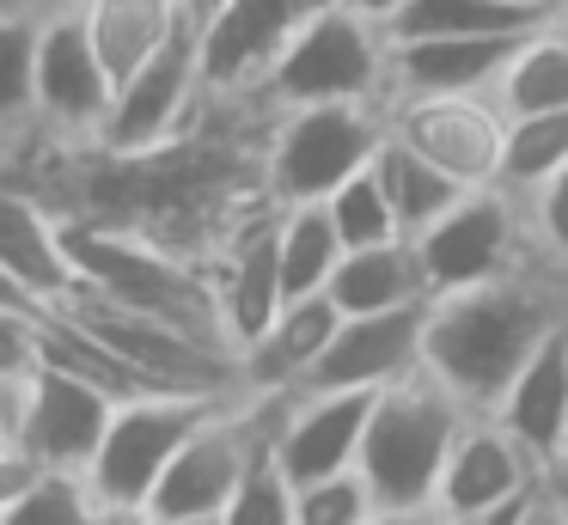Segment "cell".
I'll use <instances>...</instances> for the list:
<instances>
[{
  "label": "cell",
  "instance_id": "cell-33",
  "mask_svg": "<svg viewBox=\"0 0 568 525\" xmlns=\"http://www.w3.org/2000/svg\"><path fill=\"white\" fill-rule=\"evenodd\" d=\"M519 208H526L531 251H538L556 275H568V165L556 171V178H544L531 195H519Z\"/></svg>",
  "mask_w": 568,
  "mask_h": 525
},
{
  "label": "cell",
  "instance_id": "cell-26",
  "mask_svg": "<svg viewBox=\"0 0 568 525\" xmlns=\"http://www.w3.org/2000/svg\"><path fill=\"white\" fill-rule=\"evenodd\" d=\"M495 104H501L507 117H531V110H568V43L550 31V19L514 43L501 80H495Z\"/></svg>",
  "mask_w": 568,
  "mask_h": 525
},
{
  "label": "cell",
  "instance_id": "cell-8",
  "mask_svg": "<svg viewBox=\"0 0 568 525\" xmlns=\"http://www.w3.org/2000/svg\"><path fill=\"white\" fill-rule=\"evenodd\" d=\"M202 110H209V80H202L196 24H184L165 49H153L135 73L116 80L111 110H104L92 141L104 153H153V147L196 129Z\"/></svg>",
  "mask_w": 568,
  "mask_h": 525
},
{
  "label": "cell",
  "instance_id": "cell-27",
  "mask_svg": "<svg viewBox=\"0 0 568 525\" xmlns=\"http://www.w3.org/2000/svg\"><path fill=\"white\" fill-rule=\"evenodd\" d=\"M99 519L104 513L87 471H62V464H31L19 495L0 513V525H99Z\"/></svg>",
  "mask_w": 568,
  "mask_h": 525
},
{
  "label": "cell",
  "instance_id": "cell-29",
  "mask_svg": "<svg viewBox=\"0 0 568 525\" xmlns=\"http://www.w3.org/2000/svg\"><path fill=\"white\" fill-rule=\"evenodd\" d=\"M38 129V12L0 19V147Z\"/></svg>",
  "mask_w": 568,
  "mask_h": 525
},
{
  "label": "cell",
  "instance_id": "cell-32",
  "mask_svg": "<svg viewBox=\"0 0 568 525\" xmlns=\"http://www.w3.org/2000/svg\"><path fill=\"white\" fill-rule=\"evenodd\" d=\"M294 525H379V501H373L367 476L348 464V471L294 488Z\"/></svg>",
  "mask_w": 568,
  "mask_h": 525
},
{
  "label": "cell",
  "instance_id": "cell-34",
  "mask_svg": "<svg viewBox=\"0 0 568 525\" xmlns=\"http://www.w3.org/2000/svg\"><path fill=\"white\" fill-rule=\"evenodd\" d=\"M43 361V305H0V385H19Z\"/></svg>",
  "mask_w": 568,
  "mask_h": 525
},
{
  "label": "cell",
  "instance_id": "cell-10",
  "mask_svg": "<svg viewBox=\"0 0 568 525\" xmlns=\"http://www.w3.org/2000/svg\"><path fill=\"white\" fill-rule=\"evenodd\" d=\"M111 391L92 378L62 373V366L38 361L13 391V452L26 464H62V471H87L99 452V434L111 422Z\"/></svg>",
  "mask_w": 568,
  "mask_h": 525
},
{
  "label": "cell",
  "instance_id": "cell-42",
  "mask_svg": "<svg viewBox=\"0 0 568 525\" xmlns=\"http://www.w3.org/2000/svg\"><path fill=\"white\" fill-rule=\"evenodd\" d=\"M7 12H38V0H0V19H7Z\"/></svg>",
  "mask_w": 568,
  "mask_h": 525
},
{
  "label": "cell",
  "instance_id": "cell-43",
  "mask_svg": "<svg viewBox=\"0 0 568 525\" xmlns=\"http://www.w3.org/2000/svg\"><path fill=\"white\" fill-rule=\"evenodd\" d=\"M50 7H80V0H38V12H50Z\"/></svg>",
  "mask_w": 568,
  "mask_h": 525
},
{
  "label": "cell",
  "instance_id": "cell-13",
  "mask_svg": "<svg viewBox=\"0 0 568 525\" xmlns=\"http://www.w3.org/2000/svg\"><path fill=\"white\" fill-rule=\"evenodd\" d=\"M422 330H428V300L392 305V312H343L312 361L300 391H385L422 366Z\"/></svg>",
  "mask_w": 568,
  "mask_h": 525
},
{
  "label": "cell",
  "instance_id": "cell-38",
  "mask_svg": "<svg viewBox=\"0 0 568 525\" xmlns=\"http://www.w3.org/2000/svg\"><path fill=\"white\" fill-rule=\"evenodd\" d=\"M336 7H355V12H367V19H379V24H385L397 7H404V0H336Z\"/></svg>",
  "mask_w": 568,
  "mask_h": 525
},
{
  "label": "cell",
  "instance_id": "cell-17",
  "mask_svg": "<svg viewBox=\"0 0 568 525\" xmlns=\"http://www.w3.org/2000/svg\"><path fill=\"white\" fill-rule=\"evenodd\" d=\"M483 415H495L538 464L568 458V317L526 354V366L507 378L495 410Z\"/></svg>",
  "mask_w": 568,
  "mask_h": 525
},
{
  "label": "cell",
  "instance_id": "cell-7",
  "mask_svg": "<svg viewBox=\"0 0 568 525\" xmlns=\"http://www.w3.org/2000/svg\"><path fill=\"white\" fill-rule=\"evenodd\" d=\"M416 256H422V275H428V293L483 287L495 275H514V269L538 263L531 232H526V208L501 183L465 190L434 226H422Z\"/></svg>",
  "mask_w": 568,
  "mask_h": 525
},
{
  "label": "cell",
  "instance_id": "cell-25",
  "mask_svg": "<svg viewBox=\"0 0 568 525\" xmlns=\"http://www.w3.org/2000/svg\"><path fill=\"white\" fill-rule=\"evenodd\" d=\"M275 251H282V293L287 300H306L324 293L343 263V239L331 226V208L324 202H294L275 208Z\"/></svg>",
  "mask_w": 568,
  "mask_h": 525
},
{
  "label": "cell",
  "instance_id": "cell-40",
  "mask_svg": "<svg viewBox=\"0 0 568 525\" xmlns=\"http://www.w3.org/2000/svg\"><path fill=\"white\" fill-rule=\"evenodd\" d=\"M184 12H190V19H214V12H221V0H184Z\"/></svg>",
  "mask_w": 568,
  "mask_h": 525
},
{
  "label": "cell",
  "instance_id": "cell-12",
  "mask_svg": "<svg viewBox=\"0 0 568 525\" xmlns=\"http://www.w3.org/2000/svg\"><path fill=\"white\" fill-rule=\"evenodd\" d=\"M550 464H538L514 434H507L495 415H465L453 452H446V471L434 483V525H489L501 501H514L519 488L544 483Z\"/></svg>",
  "mask_w": 568,
  "mask_h": 525
},
{
  "label": "cell",
  "instance_id": "cell-36",
  "mask_svg": "<svg viewBox=\"0 0 568 525\" xmlns=\"http://www.w3.org/2000/svg\"><path fill=\"white\" fill-rule=\"evenodd\" d=\"M550 507H556V525H568V458L550 464Z\"/></svg>",
  "mask_w": 568,
  "mask_h": 525
},
{
  "label": "cell",
  "instance_id": "cell-16",
  "mask_svg": "<svg viewBox=\"0 0 568 525\" xmlns=\"http://www.w3.org/2000/svg\"><path fill=\"white\" fill-rule=\"evenodd\" d=\"M209 281L233 349H245L282 312V251H275V202H257L221 244L209 251Z\"/></svg>",
  "mask_w": 568,
  "mask_h": 525
},
{
  "label": "cell",
  "instance_id": "cell-20",
  "mask_svg": "<svg viewBox=\"0 0 568 525\" xmlns=\"http://www.w3.org/2000/svg\"><path fill=\"white\" fill-rule=\"evenodd\" d=\"M519 37H392L385 98L416 92H495Z\"/></svg>",
  "mask_w": 568,
  "mask_h": 525
},
{
  "label": "cell",
  "instance_id": "cell-44",
  "mask_svg": "<svg viewBox=\"0 0 568 525\" xmlns=\"http://www.w3.org/2000/svg\"><path fill=\"white\" fill-rule=\"evenodd\" d=\"M544 7H556V0H544Z\"/></svg>",
  "mask_w": 568,
  "mask_h": 525
},
{
  "label": "cell",
  "instance_id": "cell-21",
  "mask_svg": "<svg viewBox=\"0 0 568 525\" xmlns=\"http://www.w3.org/2000/svg\"><path fill=\"white\" fill-rule=\"evenodd\" d=\"M331 305L336 312H392V305L409 300H434L428 275H422L416 239H385V244H361V251H343L331 275Z\"/></svg>",
  "mask_w": 568,
  "mask_h": 525
},
{
  "label": "cell",
  "instance_id": "cell-18",
  "mask_svg": "<svg viewBox=\"0 0 568 525\" xmlns=\"http://www.w3.org/2000/svg\"><path fill=\"white\" fill-rule=\"evenodd\" d=\"M0 269L19 281L38 305H55L74 293V256H68V220L0 171Z\"/></svg>",
  "mask_w": 568,
  "mask_h": 525
},
{
  "label": "cell",
  "instance_id": "cell-19",
  "mask_svg": "<svg viewBox=\"0 0 568 525\" xmlns=\"http://www.w3.org/2000/svg\"><path fill=\"white\" fill-rule=\"evenodd\" d=\"M336 317L343 312L331 305V293L282 300V312L239 349V391H251V397H287V391H300L312 373V361H318L324 342H331Z\"/></svg>",
  "mask_w": 568,
  "mask_h": 525
},
{
  "label": "cell",
  "instance_id": "cell-9",
  "mask_svg": "<svg viewBox=\"0 0 568 525\" xmlns=\"http://www.w3.org/2000/svg\"><path fill=\"white\" fill-rule=\"evenodd\" d=\"M385 129L404 134L416 153H428L446 178L465 190L501 178V147H507V110L495 92H416V98H385Z\"/></svg>",
  "mask_w": 568,
  "mask_h": 525
},
{
  "label": "cell",
  "instance_id": "cell-2",
  "mask_svg": "<svg viewBox=\"0 0 568 525\" xmlns=\"http://www.w3.org/2000/svg\"><path fill=\"white\" fill-rule=\"evenodd\" d=\"M465 403L428 373H404L373 397L367 434H361L355 471L367 476L373 501H379V525H422L434 507V483L446 471L458 427H465Z\"/></svg>",
  "mask_w": 568,
  "mask_h": 525
},
{
  "label": "cell",
  "instance_id": "cell-41",
  "mask_svg": "<svg viewBox=\"0 0 568 525\" xmlns=\"http://www.w3.org/2000/svg\"><path fill=\"white\" fill-rule=\"evenodd\" d=\"M550 31L568 43V0H556V7H550Z\"/></svg>",
  "mask_w": 568,
  "mask_h": 525
},
{
  "label": "cell",
  "instance_id": "cell-15",
  "mask_svg": "<svg viewBox=\"0 0 568 525\" xmlns=\"http://www.w3.org/2000/svg\"><path fill=\"white\" fill-rule=\"evenodd\" d=\"M379 391H287L275 397L270 415V446L282 471L300 483H318L331 471H348L361 458V434Z\"/></svg>",
  "mask_w": 568,
  "mask_h": 525
},
{
  "label": "cell",
  "instance_id": "cell-23",
  "mask_svg": "<svg viewBox=\"0 0 568 525\" xmlns=\"http://www.w3.org/2000/svg\"><path fill=\"white\" fill-rule=\"evenodd\" d=\"M373 178H379V190H385V202H392L404 239H416L422 226H434V220L465 195V183L446 178L428 153H416V147H409L404 134H392V129L379 134V147H373Z\"/></svg>",
  "mask_w": 568,
  "mask_h": 525
},
{
  "label": "cell",
  "instance_id": "cell-24",
  "mask_svg": "<svg viewBox=\"0 0 568 525\" xmlns=\"http://www.w3.org/2000/svg\"><path fill=\"white\" fill-rule=\"evenodd\" d=\"M544 19V0H404L385 37H526Z\"/></svg>",
  "mask_w": 568,
  "mask_h": 525
},
{
  "label": "cell",
  "instance_id": "cell-31",
  "mask_svg": "<svg viewBox=\"0 0 568 525\" xmlns=\"http://www.w3.org/2000/svg\"><path fill=\"white\" fill-rule=\"evenodd\" d=\"M324 208H331V226H336V239H343V251L404 239V226H397V214H392V202H385L379 178H373V159L355 171V178L336 183V190L324 195Z\"/></svg>",
  "mask_w": 568,
  "mask_h": 525
},
{
  "label": "cell",
  "instance_id": "cell-22",
  "mask_svg": "<svg viewBox=\"0 0 568 525\" xmlns=\"http://www.w3.org/2000/svg\"><path fill=\"white\" fill-rule=\"evenodd\" d=\"M80 19H87L111 80L135 73L153 49H165L184 24H196L184 12V0H80Z\"/></svg>",
  "mask_w": 568,
  "mask_h": 525
},
{
  "label": "cell",
  "instance_id": "cell-14",
  "mask_svg": "<svg viewBox=\"0 0 568 525\" xmlns=\"http://www.w3.org/2000/svg\"><path fill=\"white\" fill-rule=\"evenodd\" d=\"M318 7H331V0H221V12L196 24L209 92L214 98H251L263 80V68L275 61V49H282Z\"/></svg>",
  "mask_w": 568,
  "mask_h": 525
},
{
  "label": "cell",
  "instance_id": "cell-5",
  "mask_svg": "<svg viewBox=\"0 0 568 525\" xmlns=\"http://www.w3.org/2000/svg\"><path fill=\"white\" fill-rule=\"evenodd\" d=\"M270 410H275V397H251V391H233V397L214 403L184 434V446L172 452L165 476L153 483L141 525H226L233 488L245 476L251 446L270 427Z\"/></svg>",
  "mask_w": 568,
  "mask_h": 525
},
{
  "label": "cell",
  "instance_id": "cell-6",
  "mask_svg": "<svg viewBox=\"0 0 568 525\" xmlns=\"http://www.w3.org/2000/svg\"><path fill=\"white\" fill-rule=\"evenodd\" d=\"M233 397V391H226ZM221 397H196V391H135V397L111 403V422L99 434V452L87 458V483L99 495L104 519H135L148 507L153 483L165 476L172 452L184 446V434L214 410Z\"/></svg>",
  "mask_w": 568,
  "mask_h": 525
},
{
  "label": "cell",
  "instance_id": "cell-37",
  "mask_svg": "<svg viewBox=\"0 0 568 525\" xmlns=\"http://www.w3.org/2000/svg\"><path fill=\"white\" fill-rule=\"evenodd\" d=\"M13 391L19 385H0V452H13Z\"/></svg>",
  "mask_w": 568,
  "mask_h": 525
},
{
  "label": "cell",
  "instance_id": "cell-3",
  "mask_svg": "<svg viewBox=\"0 0 568 525\" xmlns=\"http://www.w3.org/2000/svg\"><path fill=\"white\" fill-rule=\"evenodd\" d=\"M385 55L392 37L379 19L355 7H318L263 68L257 104L294 110V104H385Z\"/></svg>",
  "mask_w": 568,
  "mask_h": 525
},
{
  "label": "cell",
  "instance_id": "cell-35",
  "mask_svg": "<svg viewBox=\"0 0 568 525\" xmlns=\"http://www.w3.org/2000/svg\"><path fill=\"white\" fill-rule=\"evenodd\" d=\"M26 471H31V464L19 458V452H0V513H7V501L19 495V483H26Z\"/></svg>",
  "mask_w": 568,
  "mask_h": 525
},
{
  "label": "cell",
  "instance_id": "cell-30",
  "mask_svg": "<svg viewBox=\"0 0 568 525\" xmlns=\"http://www.w3.org/2000/svg\"><path fill=\"white\" fill-rule=\"evenodd\" d=\"M226 525H294V476L282 471V458H275L270 427H263V440L245 458V476H239V488H233Z\"/></svg>",
  "mask_w": 568,
  "mask_h": 525
},
{
  "label": "cell",
  "instance_id": "cell-1",
  "mask_svg": "<svg viewBox=\"0 0 568 525\" xmlns=\"http://www.w3.org/2000/svg\"><path fill=\"white\" fill-rule=\"evenodd\" d=\"M568 317V275L550 263H526L514 275H495L483 287L434 293L428 330H422V373L446 385L470 415L495 410L507 378L526 366V354Z\"/></svg>",
  "mask_w": 568,
  "mask_h": 525
},
{
  "label": "cell",
  "instance_id": "cell-11",
  "mask_svg": "<svg viewBox=\"0 0 568 525\" xmlns=\"http://www.w3.org/2000/svg\"><path fill=\"white\" fill-rule=\"evenodd\" d=\"M111 92L116 80L80 7L38 12V129L62 134V141H92L111 110Z\"/></svg>",
  "mask_w": 568,
  "mask_h": 525
},
{
  "label": "cell",
  "instance_id": "cell-28",
  "mask_svg": "<svg viewBox=\"0 0 568 525\" xmlns=\"http://www.w3.org/2000/svg\"><path fill=\"white\" fill-rule=\"evenodd\" d=\"M568 165V110H531V117H507V147H501V190L531 195L544 178Z\"/></svg>",
  "mask_w": 568,
  "mask_h": 525
},
{
  "label": "cell",
  "instance_id": "cell-4",
  "mask_svg": "<svg viewBox=\"0 0 568 525\" xmlns=\"http://www.w3.org/2000/svg\"><path fill=\"white\" fill-rule=\"evenodd\" d=\"M385 134V104H294L270 110L257 141V178L275 208L324 202L355 178Z\"/></svg>",
  "mask_w": 568,
  "mask_h": 525
},
{
  "label": "cell",
  "instance_id": "cell-39",
  "mask_svg": "<svg viewBox=\"0 0 568 525\" xmlns=\"http://www.w3.org/2000/svg\"><path fill=\"white\" fill-rule=\"evenodd\" d=\"M0 305H38V300H31V293L19 287V281L7 275V269H0Z\"/></svg>",
  "mask_w": 568,
  "mask_h": 525
}]
</instances>
